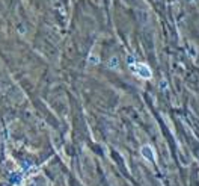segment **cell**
Segmentation results:
<instances>
[{
    "mask_svg": "<svg viewBox=\"0 0 199 186\" xmlns=\"http://www.w3.org/2000/svg\"><path fill=\"white\" fill-rule=\"evenodd\" d=\"M131 68H133V71H134L139 77H142V79H151V77H153L151 68H149L146 64H142V62L131 64Z\"/></svg>",
    "mask_w": 199,
    "mask_h": 186,
    "instance_id": "cell-1",
    "label": "cell"
},
{
    "mask_svg": "<svg viewBox=\"0 0 199 186\" xmlns=\"http://www.w3.org/2000/svg\"><path fill=\"white\" fill-rule=\"evenodd\" d=\"M142 154H143V156H145L146 159H153V156H154V154H153V150H151V148H149L148 145L142 148Z\"/></svg>",
    "mask_w": 199,
    "mask_h": 186,
    "instance_id": "cell-2",
    "label": "cell"
},
{
    "mask_svg": "<svg viewBox=\"0 0 199 186\" xmlns=\"http://www.w3.org/2000/svg\"><path fill=\"white\" fill-rule=\"evenodd\" d=\"M109 67H110V68H116V67H118V58H112V59L109 61Z\"/></svg>",
    "mask_w": 199,
    "mask_h": 186,
    "instance_id": "cell-3",
    "label": "cell"
},
{
    "mask_svg": "<svg viewBox=\"0 0 199 186\" xmlns=\"http://www.w3.org/2000/svg\"><path fill=\"white\" fill-rule=\"evenodd\" d=\"M89 59H91V62H92V64H97V62H98V61H97V58H95V56H91V58H89Z\"/></svg>",
    "mask_w": 199,
    "mask_h": 186,
    "instance_id": "cell-4",
    "label": "cell"
}]
</instances>
